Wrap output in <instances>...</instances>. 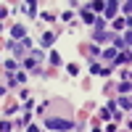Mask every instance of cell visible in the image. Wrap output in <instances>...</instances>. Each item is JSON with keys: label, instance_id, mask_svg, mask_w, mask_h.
<instances>
[{"label": "cell", "instance_id": "cell-1", "mask_svg": "<svg viewBox=\"0 0 132 132\" xmlns=\"http://www.w3.org/2000/svg\"><path fill=\"white\" fill-rule=\"evenodd\" d=\"M45 127L48 129H71V119H45Z\"/></svg>", "mask_w": 132, "mask_h": 132}, {"label": "cell", "instance_id": "cell-2", "mask_svg": "<svg viewBox=\"0 0 132 132\" xmlns=\"http://www.w3.org/2000/svg\"><path fill=\"white\" fill-rule=\"evenodd\" d=\"M101 56H103V58H111V61H116L119 50H116V48H106V50H101Z\"/></svg>", "mask_w": 132, "mask_h": 132}, {"label": "cell", "instance_id": "cell-3", "mask_svg": "<svg viewBox=\"0 0 132 132\" xmlns=\"http://www.w3.org/2000/svg\"><path fill=\"white\" fill-rule=\"evenodd\" d=\"M116 8H119L116 3H106V16H114V13H116Z\"/></svg>", "mask_w": 132, "mask_h": 132}, {"label": "cell", "instance_id": "cell-4", "mask_svg": "<svg viewBox=\"0 0 132 132\" xmlns=\"http://www.w3.org/2000/svg\"><path fill=\"white\" fill-rule=\"evenodd\" d=\"M82 19H85V21H87V24H93V21H95V16H93V13H90V11H82Z\"/></svg>", "mask_w": 132, "mask_h": 132}, {"label": "cell", "instance_id": "cell-5", "mask_svg": "<svg viewBox=\"0 0 132 132\" xmlns=\"http://www.w3.org/2000/svg\"><path fill=\"white\" fill-rule=\"evenodd\" d=\"M119 106H122V108H132V98H122Z\"/></svg>", "mask_w": 132, "mask_h": 132}, {"label": "cell", "instance_id": "cell-6", "mask_svg": "<svg viewBox=\"0 0 132 132\" xmlns=\"http://www.w3.org/2000/svg\"><path fill=\"white\" fill-rule=\"evenodd\" d=\"M13 37H24V27H13V32H11Z\"/></svg>", "mask_w": 132, "mask_h": 132}, {"label": "cell", "instance_id": "cell-7", "mask_svg": "<svg viewBox=\"0 0 132 132\" xmlns=\"http://www.w3.org/2000/svg\"><path fill=\"white\" fill-rule=\"evenodd\" d=\"M35 61H37V58H27V61H24V69H32V66H35Z\"/></svg>", "mask_w": 132, "mask_h": 132}, {"label": "cell", "instance_id": "cell-8", "mask_svg": "<svg viewBox=\"0 0 132 132\" xmlns=\"http://www.w3.org/2000/svg\"><path fill=\"white\" fill-rule=\"evenodd\" d=\"M90 8H93V11H103V8H106V3H93Z\"/></svg>", "mask_w": 132, "mask_h": 132}, {"label": "cell", "instance_id": "cell-9", "mask_svg": "<svg viewBox=\"0 0 132 132\" xmlns=\"http://www.w3.org/2000/svg\"><path fill=\"white\" fill-rule=\"evenodd\" d=\"M124 11H127V13H132V3H124Z\"/></svg>", "mask_w": 132, "mask_h": 132}, {"label": "cell", "instance_id": "cell-10", "mask_svg": "<svg viewBox=\"0 0 132 132\" xmlns=\"http://www.w3.org/2000/svg\"><path fill=\"white\" fill-rule=\"evenodd\" d=\"M5 13H8V11H5V8H3V5H0V19H3V16H5Z\"/></svg>", "mask_w": 132, "mask_h": 132}, {"label": "cell", "instance_id": "cell-11", "mask_svg": "<svg viewBox=\"0 0 132 132\" xmlns=\"http://www.w3.org/2000/svg\"><path fill=\"white\" fill-rule=\"evenodd\" d=\"M27 132H40V129H37V127H29V129H27Z\"/></svg>", "mask_w": 132, "mask_h": 132}, {"label": "cell", "instance_id": "cell-12", "mask_svg": "<svg viewBox=\"0 0 132 132\" xmlns=\"http://www.w3.org/2000/svg\"><path fill=\"white\" fill-rule=\"evenodd\" d=\"M127 42H132V32H129V35H127Z\"/></svg>", "mask_w": 132, "mask_h": 132}]
</instances>
